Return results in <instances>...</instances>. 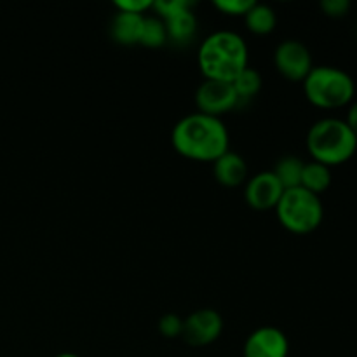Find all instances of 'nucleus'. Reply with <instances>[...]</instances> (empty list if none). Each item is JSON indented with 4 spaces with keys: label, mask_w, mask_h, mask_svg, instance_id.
<instances>
[{
    "label": "nucleus",
    "mask_w": 357,
    "mask_h": 357,
    "mask_svg": "<svg viewBox=\"0 0 357 357\" xmlns=\"http://www.w3.org/2000/svg\"><path fill=\"white\" fill-rule=\"evenodd\" d=\"M274 65L284 79L291 82H303L314 68L312 54L303 42L288 38L274 51Z\"/></svg>",
    "instance_id": "nucleus-6"
},
{
    "label": "nucleus",
    "mask_w": 357,
    "mask_h": 357,
    "mask_svg": "<svg viewBox=\"0 0 357 357\" xmlns=\"http://www.w3.org/2000/svg\"><path fill=\"white\" fill-rule=\"evenodd\" d=\"M195 105H197L199 114L216 119H222V115L241 107L232 84L208 79L202 80V84L195 91Z\"/></svg>",
    "instance_id": "nucleus-7"
},
{
    "label": "nucleus",
    "mask_w": 357,
    "mask_h": 357,
    "mask_svg": "<svg viewBox=\"0 0 357 357\" xmlns=\"http://www.w3.org/2000/svg\"><path fill=\"white\" fill-rule=\"evenodd\" d=\"M244 23H246L248 30L255 35H268L274 31L275 24H278V16H275L274 9L267 3H253L248 14L244 16Z\"/></svg>",
    "instance_id": "nucleus-15"
},
{
    "label": "nucleus",
    "mask_w": 357,
    "mask_h": 357,
    "mask_svg": "<svg viewBox=\"0 0 357 357\" xmlns=\"http://www.w3.org/2000/svg\"><path fill=\"white\" fill-rule=\"evenodd\" d=\"M356 37H357V30H356Z\"/></svg>",
    "instance_id": "nucleus-26"
},
{
    "label": "nucleus",
    "mask_w": 357,
    "mask_h": 357,
    "mask_svg": "<svg viewBox=\"0 0 357 357\" xmlns=\"http://www.w3.org/2000/svg\"><path fill=\"white\" fill-rule=\"evenodd\" d=\"M284 188L272 171H264L244 183V199L255 211H271L281 201Z\"/></svg>",
    "instance_id": "nucleus-9"
},
{
    "label": "nucleus",
    "mask_w": 357,
    "mask_h": 357,
    "mask_svg": "<svg viewBox=\"0 0 357 357\" xmlns=\"http://www.w3.org/2000/svg\"><path fill=\"white\" fill-rule=\"evenodd\" d=\"M307 150L316 162L333 166L349 162L357 152V138L344 119L324 117L310 126Z\"/></svg>",
    "instance_id": "nucleus-3"
},
{
    "label": "nucleus",
    "mask_w": 357,
    "mask_h": 357,
    "mask_svg": "<svg viewBox=\"0 0 357 357\" xmlns=\"http://www.w3.org/2000/svg\"><path fill=\"white\" fill-rule=\"evenodd\" d=\"M171 143L185 159L215 162L229 152V131L222 119L195 112L174 124Z\"/></svg>",
    "instance_id": "nucleus-1"
},
{
    "label": "nucleus",
    "mask_w": 357,
    "mask_h": 357,
    "mask_svg": "<svg viewBox=\"0 0 357 357\" xmlns=\"http://www.w3.org/2000/svg\"><path fill=\"white\" fill-rule=\"evenodd\" d=\"M56 357H80V356L72 354V352H63V354H58Z\"/></svg>",
    "instance_id": "nucleus-25"
},
{
    "label": "nucleus",
    "mask_w": 357,
    "mask_h": 357,
    "mask_svg": "<svg viewBox=\"0 0 357 357\" xmlns=\"http://www.w3.org/2000/svg\"><path fill=\"white\" fill-rule=\"evenodd\" d=\"M143 23H145V16L143 14L121 13V10H117V14L114 16L110 24L112 38L121 45L139 44Z\"/></svg>",
    "instance_id": "nucleus-12"
},
{
    "label": "nucleus",
    "mask_w": 357,
    "mask_h": 357,
    "mask_svg": "<svg viewBox=\"0 0 357 357\" xmlns=\"http://www.w3.org/2000/svg\"><path fill=\"white\" fill-rule=\"evenodd\" d=\"M303 162L302 159L295 155H284L275 162L272 173L275 174L279 181H281L282 188L289 190V188L300 187V181H302V173H303Z\"/></svg>",
    "instance_id": "nucleus-16"
},
{
    "label": "nucleus",
    "mask_w": 357,
    "mask_h": 357,
    "mask_svg": "<svg viewBox=\"0 0 357 357\" xmlns=\"http://www.w3.org/2000/svg\"><path fill=\"white\" fill-rule=\"evenodd\" d=\"M167 42V31L166 24L160 17L155 16H145V23H143L142 38H139V45L149 49H159Z\"/></svg>",
    "instance_id": "nucleus-18"
},
{
    "label": "nucleus",
    "mask_w": 357,
    "mask_h": 357,
    "mask_svg": "<svg viewBox=\"0 0 357 357\" xmlns=\"http://www.w3.org/2000/svg\"><path fill=\"white\" fill-rule=\"evenodd\" d=\"M303 93L310 105L321 110L349 107L356 96V82L338 66H314L303 80Z\"/></svg>",
    "instance_id": "nucleus-4"
},
{
    "label": "nucleus",
    "mask_w": 357,
    "mask_h": 357,
    "mask_svg": "<svg viewBox=\"0 0 357 357\" xmlns=\"http://www.w3.org/2000/svg\"><path fill=\"white\" fill-rule=\"evenodd\" d=\"M261 84H264V79H261L258 70L251 68V66H248L246 70H243V72H241L232 82L234 91H236L237 98H239V105L253 100V98L260 93Z\"/></svg>",
    "instance_id": "nucleus-17"
},
{
    "label": "nucleus",
    "mask_w": 357,
    "mask_h": 357,
    "mask_svg": "<svg viewBox=\"0 0 357 357\" xmlns=\"http://www.w3.org/2000/svg\"><path fill=\"white\" fill-rule=\"evenodd\" d=\"M153 2L150 0H117L115 7L121 13H131V14H145V10L152 9Z\"/></svg>",
    "instance_id": "nucleus-23"
},
{
    "label": "nucleus",
    "mask_w": 357,
    "mask_h": 357,
    "mask_svg": "<svg viewBox=\"0 0 357 357\" xmlns=\"http://www.w3.org/2000/svg\"><path fill=\"white\" fill-rule=\"evenodd\" d=\"M223 331V317L215 309H199L183 319L181 338L190 347L215 344Z\"/></svg>",
    "instance_id": "nucleus-8"
},
{
    "label": "nucleus",
    "mask_w": 357,
    "mask_h": 357,
    "mask_svg": "<svg viewBox=\"0 0 357 357\" xmlns=\"http://www.w3.org/2000/svg\"><path fill=\"white\" fill-rule=\"evenodd\" d=\"M248 45L236 31L220 30L206 37L199 45V70L208 80L234 82L243 70L248 68Z\"/></svg>",
    "instance_id": "nucleus-2"
},
{
    "label": "nucleus",
    "mask_w": 357,
    "mask_h": 357,
    "mask_svg": "<svg viewBox=\"0 0 357 357\" xmlns=\"http://www.w3.org/2000/svg\"><path fill=\"white\" fill-rule=\"evenodd\" d=\"M344 121H345V124L349 126V129L354 132V136L357 138V100H354L351 105H349L347 117H345Z\"/></svg>",
    "instance_id": "nucleus-24"
},
{
    "label": "nucleus",
    "mask_w": 357,
    "mask_h": 357,
    "mask_svg": "<svg viewBox=\"0 0 357 357\" xmlns=\"http://www.w3.org/2000/svg\"><path fill=\"white\" fill-rule=\"evenodd\" d=\"M157 330L164 338H178L183 333V319L176 314H164L157 323Z\"/></svg>",
    "instance_id": "nucleus-19"
},
{
    "label": "nucleus",
    "mask_w": 357,
    "mask_h": 357,
    "mask_svg": "<svg viewBox=\"0 0 357 357\" xmlns=\"http://www.w3.org/2000/svg\"><path fill=\"white\" fill-rule=\"evenodd\" d=\"M253 0H215L213 6L220 10V13L227 14V16H246L248 10L253 7Z\"/></svg>",
    "instance_id": "nucleus-21"
},
{
    "label": "nucleus",
    "mask_w": 357,
    "mask_h": 357,
    "mask_svg": "<svg viewBox=\"0 0 357 357\" xmlns=\"http://www.w3.org/2000/svg\"><path fill=\"white\" fill-rule=\"evenodd\" d=\"M279 223L288 232L305 236L314 232L323 223L324 206L319 195L310 194L302 187L284 190L281 201L275 206Z\"/></svg>",
    "instance_id": "nucleus-5"
},
{
    "label": "nucleus",
    "mask_w": 357,
    "mask_h": 357,
    "mask_svg": "<svg viewBox=\"0 0 357 357\" xmlns=\"http://www.w3.org/2000/svg\"><path fill=\"white\" fill-rule=\"evenodd\" d=\"M162 21L166 24L167 42H174L178 45H187L188 42L195 38V33H197V17H195L192 9L181 10V13Z\"/></svg>",
    "instance_id": "nucleus-13"
},
{
    "label": "nucleus",
    "mask_w": 357,
    "mask_h": 357,
    "mask_svg": "<svg viewBox=\"0 0 357 357\" xmlns=\"http://www.w3.org/2000/svg\"><path fill=\"white\" fill-rule=\"evenodd\" d=\"M331 180H333V176H331L330 167L316 162V160H310V162H305V166H303L300 187L309 190L310 194L321 195L330 188Z\"/></svg>",
    "instance_id": "nucleus-14"
},
{
    "label": "nucleus",
    "mask_w": 357,
    "mask_h": 357,
    "mask_svg": "<svg viewBox=\"0 0 357 357\" xmlns=\"http://www.w3.org/2000/svg\"><path fill=\"white\" fill-rule=\"evenodd\" d=\"M192 7H194V3L188 2V0H159V2H153L152 9H155L160 20H167V17L174 16L181 10L192 9Z\"/></svg>",
    "instance_id": "nucleus-20"
},
{
    "label": "nucleus",
    "mask_w": 357,
    "mask_h": 357,
    "mask_svg": "<svg viewBox=\"0 0 357 357\" xmlns=\"http://www.w3.org/2000/svg\"><path fill=\"white\" fill-rule=\"evenodd\" d=\"M321 10L326 14L328 17H333V20H340V17H345L351 10L352 3L349 0H323L319 3Z\"/></svg>",
    "instance_id": "nucleus-22"
},
{
    "label": "nucleus",
    "mask_w": 357,
    "mask_h": 357,
    "mask_svg": "<svg viewBox=\"0 0 357 357\" xmlns=\"http://www.w3.org/2000/svg\"><path fill=\"white\" fill-rule=\"evenodd\" d=\"M213 176L222 187H241L248 180V164L243 155L229 150L213 162Z\"/></svg>",
    "instance_id": "nucleus-11"
},
{
    "label": "nucleus",
    "mask_w": 357,
    "mask_h": 357,
    "mask_svg": "<svg viewBox=\"0 0 357 357\" xmlns=\"http://www.w3.org/2000/svg\"><path fill=\"white\" fill-rule=\"evenodd\" d=\"M289 340L275 326H261L246 338L243 357H288Z\"/></svg>",
    "instance_id": "nucleus-10"
}]
</instances>
